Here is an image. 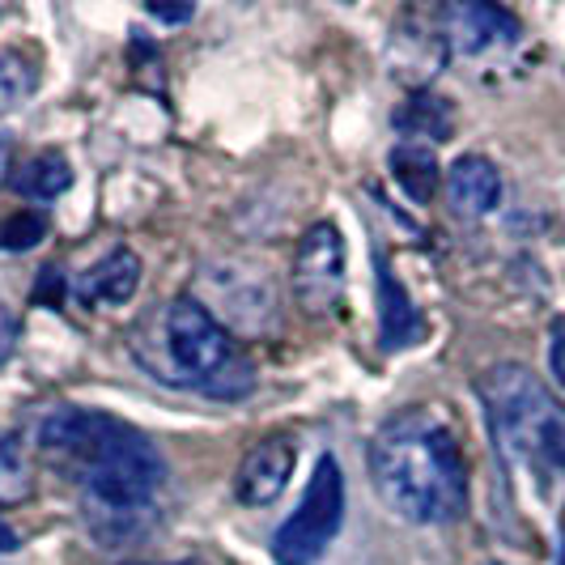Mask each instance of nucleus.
Here are the masks:
<instances>
[{"label":"nucleus","instance_id":"f257e3e1","mask_svg":"<svg viewBox=\"0 0 565 565\" xmlns=\"http://www.w3.org/2000/svg\"><path fill=\"white\" fill-rule=\"evenodd\" d=\"M39 451L77 489L98 548H128L162 519L167 459L128 422L94 408H56L39 425Z\"/></svg>","mask_w":565,"mask_h":565},{"label":"nucleus","instance_id":"f03ea898","mask_svg":"<svg viewBox=\"0 0 565 565\" xmlns=\"http://www.w3.org/2000/svg\"><path fill=\"white\" fill-rule=\"evenodd\" d=\"M370 481L404 523L443 527L468 510V463L455 429L429 408H404L370 438Z\"/></svg>","mask_w":565,"mask_h":565},{"label":"nucleus","instance_id":"7ed1b4c3","mask_svg":"<svg viewBox=\"0 0 565 565\" xmlns=\"http://www.w3.org/2000/svg\"><path fill=\"white\" fill-rule=\"evenodd\" d=\"M128 349L137 353L145 374L167 387L217 399H238L255 387L252 358L200 298L158 302L128 337Z\"/></svg>","mask_w":565,"mask_h":565},{"label":"nucleus","instance_id":"20e7f679","mask_svg":"<svg viewBox=\"0 0 565 565\" xmlns=\"http://www.w3.org/2000/svg\"><path fill=\"white\" fill-rule=\"evenodd\" d=\"M477 396L493 447L510 477L527 484L544 502L565 498V408L527 366L498 362L481 374Z\"/></svg>","mask_w":565,"mask_h":565},{"label":"nucleus","instance_id":"39448f33","mask_svg":"<svg viewBox=\"0 0 565 565\" xmlns=\"http://www.w3.org/2000/svg\"><path fill=\"white\" fill-rule=\"evenodd\" d=\"M344 527V472L337 455H319L298 510L273 536V557L281 565H315Z\"/></svg>","mask_w":565,"mask_h":565},{"label":"nucleus","instance_id":"423d86ee","mask_svg":"<svg viewBox=\"0 0 565 565\" xmlns=\"http://www.w3.org/2000/svg\"><path fill=\"white\" fill-rule=\"evenodd\" d=\"M349 259H344V234L332 222H319L302 234L298 255H294V298L298 307L315 319L323 315H337L344 302V273Z\"/></svg>","mask_w":565,"mask_h":565},{"label":"nucleus","instance_id":"0eeeda50","mask_svg":"<svg viewBox=\"0 0 565 565\" xmlns=\"http://www.w3.org/2000/svg\"><path fill=\"white\" fill-rule=\"evenodd\" d=\"M438 26H443V39H447V52L459 60H489L498 52H510L523 39L519 18L507 13L502 4H484V0L443 9Z\"/></svg>","mask_w":565,"mask_h":565},{"label":"nucleus","instance_id":"6e6552de","mask_svg":"<svg viewBox=\"0 0 565 565\" xmlns=\"http://www.w3.org/2000/svg\"><path fill=\"white\" fill-rule=\"evenodd\" d=\"M294 443L289 438H264L243 455L238 477H234V498L243 507H273L294 477Z\"/></svg>","mask_w":565,"mask_h":565},{"label":"nucleus","instance_id":"1a4fd4ad","mask_svg":"<svg viewBox=\"0 0 565 565\" xmlns=\"http://www.w3.org/2000/svg\"><path fill=\"white\" fill-rule=\"evenodd\" d=\"M374 264H379V277H374V294H379V340L383 349H408L425 337L422 311L413 307V294L396 281L387 255L374 252Z\"/></svg>","mask_w":565,"mask_h":565},{"label":"nucleus","instance_id":"9d476101","mask_svg":"<svg viewBox=\"0 0 565 565\" xmlns=\"http://www.w3.org/2000/svg\"><path fill=\"white\" fill-rule=\"evenodd\" d=\"M447 196L459 217H489L502 204V174L484 153H463L447 170Z\"/></svg>","mask_w":565,"mask_h":565},{"label":"nucleus","instance_id":"9b49d317","mask_svg":"<svg viewBox=\"0 0 565 565\" xmlns=\"http://www.w3.org/2000/svg\"><path fill=\"white\" fill-rule=\"evenodd\" d=\"M387 60H392V73L399 82L422 85L429 82L434 73H443V60H447V39H443V26H417L413 18H404V26H396L392 34V47H387Z\"/></svg>","mask_w":565,"mask_h":565},{"label":"nucleus","instance_id":"f8f14e48","mask_svg":"<svg viewBox=\"0 0 565 565\" xmlns=\"http://www.w3.org/2000/svg\"><path fill=\"white\" fill-rule=\"evenodd\" d=\"M137 285H141V259L128 247H119L107 259H98L89 273H82L77 298L85 307H124V302H132Z\"/></svg>","mask_w":565,"mask_h":565},{"label":"nucleus","instance_id":"ddd939ff","mask_svg":"<svg viewBox=\"0 0 565 565\" xmlns=\"http://www.w3.org/2000/svg\"><path fill=\"white\" fill-rule=\"evenodd\" d=\"M392 174L404 188V196L417 200V204H429L434 192H438V153L429 145L404 141L392 149Z\"/></svg>","mask_w":565,"mask_h":565},{"label":"nucleus","instance_id":"4468645a","mask_svg":"<svg viewBox=\"0 0 565 565\" xmlns=\"http://www.w3.org/2000/svg\"><path fill=\"white\" fill-rule=\"evenodd\" d=\"M68 188H73V167H68V158L56 153V149L34 153L26 167H22V174H18V192L26 200H56Z\"/></svg>","mask_w":565,"mask_h":565},{"label":"nucleus","instance_id":"2eb2a0df","mask_svg":"<svg viewBox=\"0 0 565 565\" xmlns=\"http://www.w3.org/2000/svg\"><path fill=\"white\" fill-rule=\"evenodd\" d=\"M396 128H404V137H425V141H447L455 128V115L443 98L434 94H417L396 111Z\"/></svg>","mask_w":565,"mask_h":565},{"label":"nucleus","instance_id":"dca6fc26","mask_svg":"<svg viewBox=\"0 0 565 565\" xmlns=\"http://www.w3.org/2000/svg\"><path fill=\"white\" fill-rule=\"evenodd\" d=\"M39 85V68L34 60L22 52H0V115H9L13 107H22Z\"/></svg>","mask_w":565,"mask_h":565},{"label":"nucleus","instance_id":"f3484780","mask_svg":"<svg viewBox=\"0 0 565 565\" xmlns=\"http://www.w3.org/2000/svg\"><path fill=\"white\" fill-rule=\"evenodd\" d=\"M47 238V213L43 209H18L0 222V252H30Z\"/></svg>","mask_w":565,"mask_h":565},{"label":"nucleus","instance_id":"a211bd4d","mask_svg":"<svg viewBox=\"0 0 565 565\" xmlns=\"http://www.w3.org/2000/svg\"><path fill=\"white\" fill-rule=\"evenodd\" d=\"M26 493H30L26 459H22L13 438L0 434V502H22Z\"/></svg>","mask_w":565,"mask_h":565},{"label":"nucleus","instance_id":"6ab92c4d","mask_svg":"<svg viewBox=\"0 0 565 565\" xmlns=\"http://www.w3.org/2000/svg\"><path fill=\"white\" fill-rule=\"evenodd\" d=\"M548 374L565 392V323H553V337H548Z\"/></svg>","mask_w":565,"mask_h":565},{"label":"nucleus","instance_id":"aec40b11","mask_svg":"<svg viewBox=\"0 0 565 565\" xmlns=\"http://www.w3.org/2000/svg\"><path fill=\"white\" fill-rule=\"evenodd\" d=\"M13 340H18V323H13V315L4 311V302H0V362H9Z\"/></svg>","mask_w":565,"mask_h":565},{"label":"nucleus","instance_id":"412c9836","mask_svg":"<svg viewBox=\"0 0 565 565\" xmlns=\"http://www.w3.org/2000/svg\"><path fill=\"white\" fill-rule=\"evenodd\" d=\"M149 13L158 22H188L192 18V4H149Z\"/></svg>","mask_w":565,"mask_h":565},{"label":"nucleus","instance_id":"4be33fe9","mask_svg":"<svg viewBox=\"0 0 565 565\" xmlns=\"http://www.w3.org/2000/svg\"><path fill=\"white\" fill-rule=\"evenodd\" d=\"M18 548V532L9 523H0V553H13Z\"/></svg>","mask_w":565,"mask_h":565},{"label":"nucleus","instance_id":"5701e85b","mask_svg":"<svg viewBox=\"0 0 565 565\" xmlns=\"http://www.w3.org/2000/svg\"><path fill=\"white\" fill-rule=\"evenodd\" d=\"M4 170H9V141H0V183H4Z\"/></svg>","mask_w":565,"mask_h":565},{"label":"nucleus","instance_id":"b1692460","mask_svg":"<svg viewBox=\"0 0 565 565\" xmlns=\"http://www.w3.org/2000/svg\"><path fill=\"white\" fill-rule=\"evenodd\" d=\"M557 565H565V540H562V557H557Z\"/></svg>","mask_w":565,"mask_h":565}]
</instances>
